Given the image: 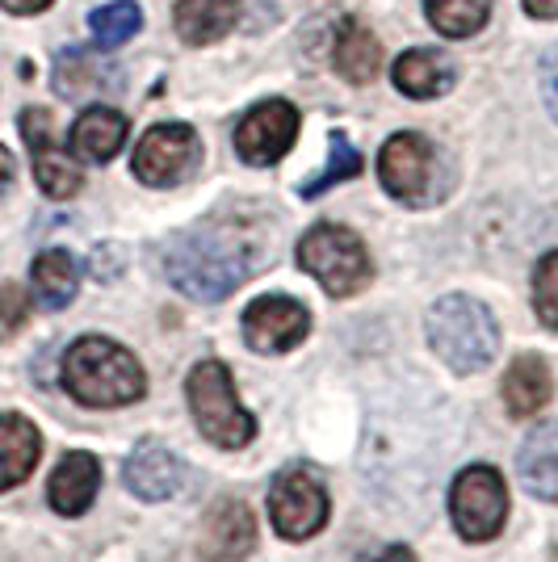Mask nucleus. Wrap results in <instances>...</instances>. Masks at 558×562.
<instances>
[{
	"label": "nucleus",
	"mask_w": 558,
	"mask_h": 562,
	"mask_svg": "<svg viewBox=\"0 0 558 562\" xmlns=\"http://www.w3.org/2000/svg\"><path fill=\"white\" fill-rule=\"evenodd\" d=\"M253 248L248 244H239L235 235H223V232H186L177 235L168 248H164V273L168 281L189 294V299H198V303H219V299H227L235 294L244 278L253 273Z\"/></svg>",
	"instance_id": "obj_1"
},
{
	"label": "nucleus",
	"mask_w": 558,
	"mask_h": 562,
	"mask_svg": "<svg viewBox=\"0 0 558 562\" xmlns=\"http://www.w3.org/2000/svg\"><path fill=\"white\" fill-rule=\"evenodd\" d=\"M59 378H64L68 395L85 407H126L147 391V378H143L135 352L122 349L110 336H80L64 352Z\"/></svg>",
	"instance_id": "obj_2"
},
{
	"label": "nucleus",
	"mask_w": 558,
	"mask_h": 562,
	"mask_svg": "<svg viewBox=\"0 0 558 562\" xmlns=\"http://www.w3.org/2000/svg\"><path fill=\"white\" fill-rule=\"evenodd\" d=\"M428 345L454 374H479L500 352V324L479 299L445 294L424 315Z\"/></svg>",
	"instance_id": "obj_3"
},
{
	"label": "nucleus",
	"mask_w": 558,
	"mask_h": 562,
	"mask_svg": "<svg viewBox=\"0 0 558 562\" xmlns=\"http://www.w3.org/2000/svg\"><path fill=\"white\" fill-rule=\"evenodd\" d=\"M186 395L189 412H193V420H198V428H202V437H207L210 446L244 449L256 437V420L239 407L232 370L223 361H198L189 370Z\"/></svg>",
	"instance_id": "obj_4"
},
{
	"label": "nucleus",
	"mask_w": 558,
	"mask_h": 562,
	"mask_svg": "<svg viewBox=\"0 0 558 562\" xmlns=\"http://www.w3.org/2000/svg\"><path fill=\"white\" fill-rule=\"evenodd\" d=\"M299 265L324 285L332 299H353L366 290L373 278V265L366 244L341 227V223H320L299 239Z\"/></svg>",
	"instance_id": "obj_5"
},
{
	"label": "nucleus",
	"mask_w": 558,
	"mask_h": 562,
	"mask_svg": "<svg viewBox=\"0 0 558 562\" xmlns=\"http://www.w3.org/2000/svg\"><path fill=\"white\" fill-rule=\"evenodd\" d=\"M449 516L454 529L466 541H491L500 538L504 516H509V487L500 470L491 467H466L454 487H449Z\"/></svg>",
	"instance_id": "obj_6"
},
{
	"label": "nucleus",
	"mask_w": 558,
	"mask_h": 562,
	"mask_svg": "<svg viewBox=\"0 0 558 562\" xmlns=\"http://www.w3.org/2000/svg\"><path fill=\"white\" fill-rule=\"evenodd\" d=\"M269 520L286 541L315 538L327 525V487L311 467H286L269 487Z\"/></svg>",
	"instance_id": "obj_7"
},
{
	"label": "nucleus",
	"mask_w": 558,
	"mask_h": 562,
	"mask_svg": "<svg viewBox=\"0 0 558 562\" xmlns=\"http://www.w3.org/2000/svg\"><path fill=\"white\" fill-rule=\"evenodd\" d=\"M378 177H382V189L395 202L428 206L437 198V151H433V143L416 131L391 135L378 151Z\"/></svg>",
	"instance_id": "obj_8"
},
{
	"label": "nucleus",
	"mask_w": 558,
	"mask_h": 562,
	"mask_svg": "<svg viewBox=\"0 0 558 562\" xmlns=\"http://www.w3.org/2000/svg\"><path fill=\"white\" fill-rule=\"evenodd\" d=\"M202 165V143L181 122L152 126L135 147V177L152 189H172Z\"/></svg>",
	"instance_id": "obj_9"
},
{
	"label": "nucleus",
	"mask_w": 558,
	"mask_h": 562,
	"mask_svg": "<svg viewBox=\"0 0 558 562\" xmlns=\"http://www.w3.org/2000/svg\"><path fill=\"white\" fill-rule=\"evenodd\" d=\"M294 139H299V110L281 97L253 105L244 114V122L235 126V151H239L244 165L253 168L278 165L281 156L294 147Z\"/></svg>",
	"instance_id": "obj_10"
},
{
	"label": "nucleus",
	"mask_w": 558,
	"mask_h": 562,
	"mask_svg": "<svg viewBox=\"0 0 558 562\" xmlns=\"http://www.w3.org/2000/svg\"><path fill=\"white\" fill-rule=\"evenodd\" d=\"M22 135H25L30 156H34V177H38V189H43L47 198H55V202L76 198L80 186H85V177H80L76 160H71L68 151L59 147V139H55V122H51L47 110H38V105L22 110Z\"/></svg>",
	"instance_id": "obj_11"
},
{
	"label": "nucleus",
	"mask_w": 558,
	"mask_h": 562,
	"mask_svg": "<svg viewBox=\"0 0 558 562\" xmlns=\"http://www.w3.org/2000/svg\"><path fill=\"white\" fill-rule=\"evenodd\" d=\"M311 331V315L299 299L286 294H265L244 311V340L256 352H290L294 345H303Z\"/></svg>",
	"instance_id": "obj_12"
},
{
	"label": "nucleus",
	"mask_w": 558,
	"mask_h": 562,
	"mask_svg": "<svg viewBox=\"0 0 558 562\" xmlns=\"http://www.w3.org/2000/svg\"><path fill=\"white\" fill-rule=\"evenodd\" d=\"M256 550V513L244 499H219L202 520L198 554L207 562H244Z\"/></svg>",
	"instance_id": "obj_13"
},
{
	"label": "nucleus",
	"mask_w": 558,
	"mask_h": 562,
	"mask_svg": "<svg viewBox=\"0 0 558 562\" xmlns=\"http://www.w3.org/2000/svg\"><path fill=\"white\" fill-rule=\"evenodd\" d=\"M122 483L126 492L156 504V499H172L186 483V467L177 462L172 449L156 446V441H143V446L131 449L126 467H122Z\"/></svg>",
	"instance_id": "obj_14"
},
{
	"label": "nucleus",
	"mask_w": 558,
	"mask_h": 562,
	"mask_svg": "<svg viewBox=\"0 0 558 562\" xmlns=\"http://www.w3.org/2000/svg\"><path fill=\"white\" fill-rule=\"evenodd\" d=\"M97 487H101V462L85 449H71L59 458V467L51 470L47 499L59 516H80L89 513V504L97 499Z\"/></svg>",
	"instance_id": "obj_15"
},
{
	"label": "nucleus",
	"mask_w": 558,
	"mask_h": 562,
	"mask_svg": "<svg viewBox=\"0 0 558 562\" xmlns=\"http://www.w3.org/2000/svg\"><path fill=\"white\" fill-rule=\"evenodd\" d=\"M516 474L537 499H558V420L537 424L516 453Z\"/></svg>",
	"instance_id": "obj_16"
},
{
	"label": "nucleus",
	"mask_w": 558,
	"mask_h": 562,
	"mask_svg": "<svg viewBox=\"0 0 558 562\" xmlns=\"http://www.w3.org/2000/svg\"><path fill=\"white\" fill-rule=\"evenodd\" d=\"M126 143V117L110 110V105H89L71 126V151L89 165H105L114 160Z\"/></svg>",
	"instance_id": "obj_17"
},
{
	"label": "nucleus",
	"mask_w": 558,
	"mask_h": 562,
	"mask_svg": "<svg viewBox=\"0 0 558 562\" xmlns=\"http://www.w3.org/2000/svg\"><path fill=\"white\" fill-rule=\"evenodd\" d=\"M38 453H43V437L34 424L18 412L0 416V492L25 483L30 470L38 467Z\"/></svg>",
	"instance_id": "obj_18"
},
{
	"label": "nucleus",
	"mask_w": 558,
	"mask_h": 562,
	"mask_svg": "<svg viewBox=\"0 0 558 562\" xmlns=\"http://www.w3.org/2000/svg\"><path fill=\"white\" fill-rule=\"evenodd\" d=\"M122 76L114 71V64H101L89 50L71 47L55 59V93L68 101H85V97H101L118 89Z\"/></svg>",
	"instance_id": "obj_19"
},
{
	"label": "nucleus",
	"mask_w": 558,
	"mask_h": 562,
	"mask_svg": "<svg viewBox=\"0 0 558 562\" xmlns=\"http://www.w3.org/2000/svg\"><path fill=\"white\" fill-rule=\"evenodd\" d=\"M555 395V378L550 366L537 357V352H521L504 374V403H509L512 416H537Z\"/></svg>",
	"instance_id": "obj_20"
},
{
	"label": "nucleus",
	"mask_w": 558,
	"mask_h": 562,
	"mask_svg": "<svg viewBox=\"0 0 558 562\" xmlns=\"http://www.w3.org/2000/svg\"><path fill=\"white\" fill-rule=\"evenodd\" d=\"M391 76H395L399 93L416 97V101H433L454 89V64L437 50H403Z\"/></svg>",
	"instance_id": "obj_21"
},
{
	"label": "nucleus",
	"mask_w": 558,
	"mask_h": 562,
	"mask_svg": "<svg viewBox=\"0 0 558 562\" xmlns=\"http://www.w3.org/2000/svg\"><path fill=\"white\" fill-rule=\"evenodd\" d=\"M177 34L189 47L219 43L239 22V0H177Z\"/></svg>",
	"instance_id": "obj_22"
},
{
	"label": "nucleus",
	"mask_w": 558,
	"mask_h": 562,
	"mask_svg": "<svg viewBox=\"0 0 558 562\" xmlns=\"http://www.w3.org/2000/svg\"><path fill=\"white\" fill-rule=\"evenodd\" d=\"M30 281H34V299L47 311H64L76 299V290H80V269H76V260L64 248H51V252L34 260Z\"/></svg>",
	"instance_id": "obj_23"
},
{
	"label": "nucleus",
	"mask_w": 558,
	"mask_h": 562,
	"mask_svg": "<svg viewBox=\"0 0 558 562\" xmlns=\"http://www.w3.org/2000/svg\"><path fill=\"white\" fill-rule=\"evenodd\" d=\"M336 68L345 80L353 85H370L378 68H382V47H378V38H373L366 25L357 22H345L341 25V38H336Z\"/></svg>",
	"instance_id": "obj_24"
},
{
	"label": "nucleus",
	"mask_w": 558,
	"mask_h": 562,
	"mask_svg": "<svg viewBox=\"0 0 558 562\" xmlns=\"http://www.w3.org/2000/svg\"><path fill=\"white\" fill-rule=\"evenodd\" d=\"M428 22L445 38H470L491 18V0H424Z\"/></svg>",
	"instance_id": "obj_25"
},
{
	"label": "nucleus",
	"mask_w": 558,
	"mask_h": 562,
	"mask_svg": "<svg viewBox=\"0 0 558 562\" xmlns=\"http://www.w3.org/2000/svg\"><path fill=\"white\" fill-rule=\"evenodd\" d=\"M143 25V13L135 0H110V4H101L89 13V30H93V43L105 50L122 47V43H131L135 34H140Z\"/></svg>",
	"instance_id": "obj_26"
},
{
	"label": "nucleus",
	"mask_w": 558,
	"mask_h": 562,
	"mask_svg": "<svg viewBox=\"0 0 558 562\" xmlns=\"http://www.w3.org/2000/svg\"><path fill=\"white\" fill-rule=\"evenodd\" d=\"M361 172V151L349 143V135L345 131H332V156H327V165L311 177V181H303V198H320L324 189L341 186V181H353Z\"/></svg>",
	"instance_id": "obj_27"
},
{
	"label": "nucleus",
	"mask_w": 558,
	"mask_h": 562,
	"mask_svg": "<svg viewBox=\"0 0 558 562\" xmlns=\"http://www.w3.org/2000/svg\"><path fill=\"white\" fill-rule=\"evenodd\" d=\"M534 311L550 331H558V252H546L534 269Z\"/></svg>",
	"instance_id": "obj_28"
},
{
	"label": "nucleus",
	"mask_w": 558,
	"mask_h": 562,
	"mask_svg": "<svg viewBox=\"0 0 558 562\" xmlns=\"http://www.w3.org/2000/svg\"><path fill=\"white\" fill-rule=\"evenodd\" d=\"M25 319H30V299H25V290L13 285V281H4V285H0V340H13V336L25 328Z\"/></svg>",
	"instance_id": "obj_29"
},
{
	"label": "nucleus",
	"mask_w": 558,
	"mask_h": 562,
	"mask_svg": "<svg viewBox=\"0 0 558 562\" xmlns=\"http://www.w3.org/2000/svg\"><path fill=\"white\" fill-rule=\"evenodd\" d=\"M542 101H546V114L558 122V43L542 55Z\"/></svg>",
	"instance_id": "obj_30"
},
{
	"label": "nucleus",
	"mask_w": 558,
	"mask_h": 562,
	"mask_svg": "<svg viewBox=\"0 0 558 562\" xmlns=\"http://www.w3.org/2000/svg\"><path fill=\"white\" fill-rule=\"evenodd\" d=\"M525 4V13L537 18V22H555L558 18V0H521Z\"/></svg>",
	"instance_id": "obj_31"
},
{
	"label": "nucleus",
	"mask_w": 558,
	"mask_h": 562,
	"mask_svg": "<svg viewBox=\"0 0 558 562\" xmlns=\"http://www.w3.org/2000/svg\"><path fill=\"white\" fill-rule=\"evenodd\" d=\"M9 13H43L51 0H0Z\"/></svg>",
	"instance_id": "obj_32"
},
{
	"label": "nucleus",
	"mask_w": 558,
	"mask_h": 562,
	"mask_svg": "<svg viewBox=\"0 0 558 562\" xmlns=\"http://www.w3.org/2000/svg\"><path fill=\"white\" fill-rule=\"evenodd\" d=\"M13 172H18V165H13V156H9V147H0V193L13 186Z\"/></svg>",
	"instance_id": "obj_33"
},
{
	"label": "nucleus",
	"mask_w": 558,
	"mask_h": 562,
	"mask_svg": "<svg viewBox=\"0 0 558 562\" xmlns=\"http://www.w3.org/2000/svg\"><path fill=\"white\" fill-rule=\"evenodd\" d=\"M370 562H416V554L408 550V546H387L378 559H370Z\"/></svg>",
	"instance_id": "obj_34"
}]
</instances>
